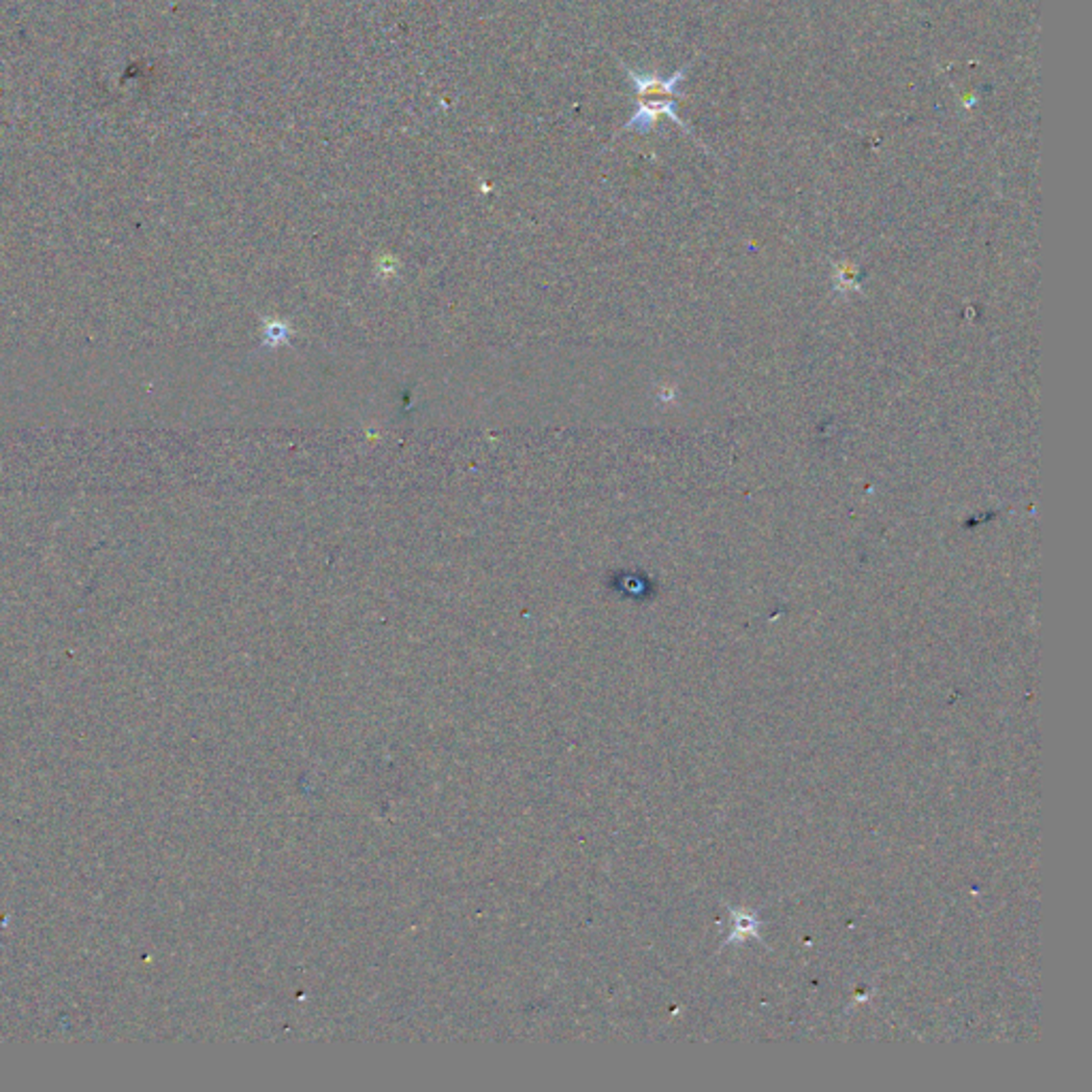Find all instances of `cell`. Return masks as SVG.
<instances>
[{"instance_id":"1","label":"cell","mask_w":1092,"mask_h":1092,"mask_svg":"<svg viewBox=\"0 0 1092 1092\" xmlns=\"http://www.w3.org/2000/svg\"><path fill=\"white\" fill-rule=\"evenodd\" d=\"M636 105H638L636 112H633L632 118L626 122V126H623V131L649 135L653 129H656L659 118H668L691 135L689 126L679 118L677 99H636Z\"/></svg>"},{"instance_id":"2","label":"cell","mask_w":1092,"mask_h":1092,"mask_svg":"<svg viewBox=\"0 0 1092 1092\" xmlns=\"http://www.w3.org/2000/svg\"><path fill=\"white\" fill-rule=\"evenodd\" d=\"M623 68H626L633 90H636V99H685V94L681 92L679 86L687 77V66L679 68L670 77H661L658 73H638L632 71L630 66Z\"/></svg>"}]
</instances>
